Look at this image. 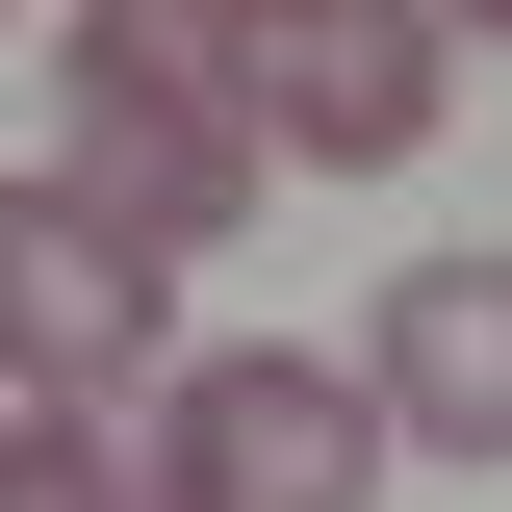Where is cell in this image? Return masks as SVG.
<instances>
[{"label":"cell","mask_w":512,"mask_h":512,"mask_svg":"<svg viewBox=\"0 0 512 512\" xmlns=\"http://www.w3.org/2000/svg\"><path fill=\"white\" fill-rule=\"evenodd\" d=\"M52 180L77 205H128L154 256H231L256 231V103H231V52H205V0H77V52H52Z\"/></svg>","instance_id":"obj_1"},{"label":"cell","mask_w":512,"mask_h":512,"mask_svg":"<svg viewBox=\"0 0 512 512\" xmlns=\"http://www.w3.org/2000/svg\"><path fill=\"white\" fill-rule=\"evenodd\" d=\"M205 52H231L256 154H308V180H384V154H436V0H205Z\"/></svg>","instance_id":"obj_2"},{"label":"cell","mask_w":512,"mask_h":512,"mask_svg":"<svg viewBox=\"0 0 512 512\" xmlns=\"http://www.w3.org/2000/svg\"><path fill=\"white\" fill-rule=\"evenodd\" d=\"M154 282L180 256L77 180H0V384L26 410H154Z\"/></svg>","instance_id":"obj_3"},{"label":"cell","mask_w":512,"mask_h":512,"mask_svg":"<svg viewBox=\"0 0 512 512\" xmlns=\"http://www.w3.org/2000/svg\"><path fill=\"white\" fill-rule=\"evenodd\" d=\"M154 436H180L205 512H384V384H359V359H282V333L180 359V384H154Z\"/></svg>","instance_id":"obj_4"},{"label":"cell","mask_w":512,"mask_h":512,"mask_svg":"<svg viewBox=\"0 0 512 512\" xmlns=\"http://www.w3.org/2000/svg\"><path fill=\"white\" fill-rule=\"evenodd\" d=\"M359 384H384V436H410V461H512V256H410Z\"/></svg>","instance_id":"obj_5"},{"label":"cell","mask_w":512,"mask_h":512,"mask_svg":"<svg viewBox=\"0 0 512 512\" xmlns=\"http://www.w3.org/2000/svg\"><path fill=\"white\" fill-rule=\"evenodd\" d=\"M0 512H205V487H180L154 410H26V436H0Z\"/></svg>","instance_id":"obj_6"},{"label":"cell","mask_w":512,"mask_h":512,"mask_svg":"<svg viewBox=\"0 0 512 512\" xmlns=\"http://www.w3.org/2000/svg\"><path fill=\"white\" fill-rule=\"evenodd\" d=\"M436 26H512V0H436Z\"/></svg>","instance_id":"obj_7"}]
</instances>
